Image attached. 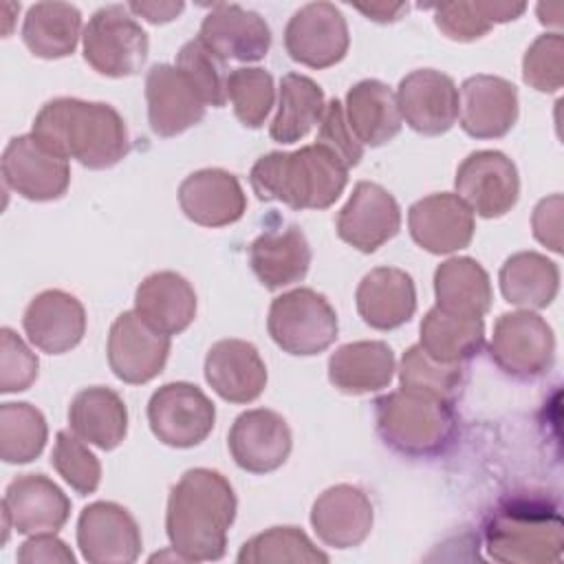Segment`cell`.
Listing matches in <instances>:
<instances>
[{"label":"cell","instance_id":"6da1fadb","mask_svg":"<svg viewBox=\"0 0 564 564\" xmlns=\"http://www.w3.org/2000/svg\"><path fill=\"white\" fill-rule=\"evenodd\" d=\"M231 482L216 469H187L172 487L165 531L183 562H214L227 551V531L236 518Z\"/></svg>","mask_w":564,"mask_h":564},{"label":"cell","instance_id":"7a4b0ae2","mask_svg":"<svg viewBox=\"0 0 564 564\" xmlns=\"http://www.w3.org/2000/svg\"><path fill=\"white\" fill-rule=\"evenodd\" d=\"M31 134L53 154L88 170H108L130 150L123 117L104 101L55 97L33 119Z\"/></svg>","mask_w":564,"mask_h":564},{"label":"cell","instance_id":"3957f363","mask_svg":"<svg viewBox=\"0 0 564 564\" xmlns=\"http://www.w3.org/2000/svg\"><path fill=\"white\" fill-rule=\"evenodd\" d=\"M249 183L260 200H280L291 209H326L344 192L348 167L324 145L260 156Z\"/></svg>","mask_w":564,"mask_h":564},{"label":"cell","instance_id":"277c9868","mask_svg":"<svg viewBox=\"0 0 564 564\" xmlns=\"http://www.w3.org/2000/svg\"><path fill=\"white\" fill-rule=\"evenodd\" d=\"M485 549L505 564L557 562L564 524L555 505L535 496H516L498 505L485 522Z\"/></svg>","mask_w":564,"mask_h":564},{"label":"cell","instance_id":"5b68a950","mask_svg":"<svg viewBox=\"0 0 564 564\" xmlns=\"http://www.w3.org/2000/svg\"><path fill=\"white\" fill-rule=\"evenodd\" d=\"M377 432L388 447L412 458L443 454L456 436V412L452 399L394 390L375 401Z\"/></svg>","mask_w":564,"mask_h":564},{"label":"cell","instance_id":"8992f818","mask_svg":"<svg viewBox=\"0 0 564 564\" xmlns=\"http://www.w3.org/2000/svg\"><path fill=\"white\" fill-rule=\"evenodd\" d=\"M337 313L326 295L300 286L278 295L269 306L267 330L289 355L311 357L337 339Z\"/></svg>","mask_w":564,"mask_h":564},{"label":"cell","instance_id":"52a82bcc","mask_svg":"<svg viewBox=\"0 0 564 564\" xmlns=\"http://www.w3.org/2000/svg\"><path fill=\"white\" fill-rule=\"evenodd\" d=\"M84 59L106 77L137 75L148 59V33L130 13L128 4L97 9L82 33Z\"/></svg>","mask_w":564,"mask_h":564},{"label":"cell","instance_id":"ba28073f","mask_svg":"<svg viewBox=\"0 0 564 564\" xmlns=\"http://www.w3.org/2000/svg\"><path fill=\"white\" fill-rule=\"evenodd\" d=\"M494 364L513 379H538L553 366V328L533 311L502 313L489 341Z\"/></svg>","mask_w":564,"mask_h":564},{"label":"cell","instance_id":"9c48e42d","mask_svg":"<svg viewBox=\"0 0 564 564\" xmlns=\"http://www.w3.org/2000/svg\"><path fill=\"white\" fill-rule=\"evenodd\" d=\"M148 423L163 445L187 449L200 445L212 434L216 408L198 386L172 381L152 392Z\"/></svg>","mask_w":564,"mask_h":564},{"label":"cell","instance_id":"30bf717a","mask_svg":"<svg viewBox=\"0 0 564 564\" xmlns=\"http://www.w3.org/2000/svg\"><path fill=\"white\" fill-rule=\"evenodd\" d=\"M350 35L341 11L333 2H308L286 22L284 48L308 68H328L348 53Z\"/></svg>","mask_w":564,"mask_h":564},{"label":"cell","instance_id":"8fae6325","mask_svg":"<svg viewBox=\"0 0 564 564\" xmlns=\"http://www.w3.org/2000/svg\"><path fill=\"white\" fill-rule=\"evenodd\" d=\"M456 194L482 218H500L518 203L516 163L500 150L471 152L456 170Z\"/></svg>","mask_w":564,"mask_h":564},{"label":"cell","instance_id":"7c38bea8","mask_svg":"<svg viewBox=\"0 0 564 564\" xmlns=\"http://www.w3.org/2000/svg\"><path fill=\"white\" fill-rule=\"evenodd\" d=\"M108 366L123 383L152 381L167 361L170 335L150 326L137 311H123L110 326Z\"/></svg>","mask_w":564,"mask_h":564},{"label":"cell","instance_id":"4fadbf2b","mask_svg":"<svg viewBox=\"0 0 564 564\" xmlns=\"http://www.w3.org/2000/svg\"><path fill=\"white\" fill-rule=\"evenodd\" d=\"M2 178L22 198L46 203L66 194L70 165L66 159L46 150L33 134H20L2 152Z\"/></svg>","mask_w":564,"mask_h":564},{"label":"cell","instance_id":"5bb4252c","mask_svg":"<svg viewBox=\"0 0 564 564\" xmlns=\"http://www.w3.org/2000/svg\"><path fill=\"white\" fill-rule=\"evenodd\" d=\"M141 529L132 513L110 500H97L82 509L77 520V546L90 564H130L141 553Z\"/></svg>","mask_w":564,"mask_h":564},{"label":"cell","instance_id":"9a60e30c","mask_svg":"<svg viewBox=\"0 0 564 564\" xmlns=\"http://www.w3.org/2000/svg\"><path fill=\"white\" fill-rule=\"evenodd\" d=\"M401 229L397 198L372 181H359L337 214V236L361 253H372Z\"/></svg>","mask_w":564,"mask_h":564},{"label":"cell","instance_id":"2e32d148","mask_svg":"<svg viewBox=\"0 0 564 564\" xmlns=\"http://www.w3.org/2000/svg\"><path fill=\"white\" fill-rule=\"evenodd\" d=\"M401 119L419 134H445L458 119V88L454 79L434 68L408 73L397 88Z\"/></svg>","mask_w":564,"mask_h":564},{"label":"cell","instance_id":"e0dca14e","mask_svg":"<svg viewBox=\"0 0 564 564\" xmlns=\"http://www.w3.org/2000/svg\"><path fill=\"white\" fill-rule=\"evenodd\" d=\"M227 445L240 469L249 474H269L286 463L293 438L289 423L278 412L256 408L236 416Z\"/></svg>","mask_w":564,"mask_h":564},{"label":"cell","instance_id":"ac0fdd59","mask_svg":"<svg viewBox=\"0 0 564 564\" xmlns=\"http://www.w3.org/2000/svg\"><path fill=\"white\" fill-rule=\"evenodd\" d=\"M148 121L154 134L176 137L205 117V99L189 77L172 64H154L145 75Z\"/></svg>","mask_w":564,"mask_h":564},{"label":"cell","instance_id":"d6986e66","mask_svg":"<svg viewBox=\"0 0 564 564\" xmlns=\"http://www.w3.org/2000/svg\"><path fill=\"white\" fill-rule=\"evenodd\" d=\"M412 240L436 256L465 249L474 238V212L452 192L430 194L408 209Z\"/></svg>","mask_w":564,"mask_h":564},{"label":"cell","instance_id":"ffe728a7","mask_svg":"<svg viewBox=\"0 0 564 564\" xmlns=\"http://www.w3.org/2000/svg\"><path fill=\"white\" fill-rule=\"evenodd\" d=\"M460 128L474 139H500L518 121V90L498 75H471L458 95Z\"/></svg>","mask_w":564,"mask_h":564},{"label":"cell","instance_id":"44dd1931","mask_svg":"<svg viewBox=\"0 0 564 564\" xmlns=\"http://www.w3.org/2000/svg\"><path fill=\"white\" fill-rule=\"evenodd\" d=\"M22 328L37 350L64 355L82 341L86 333V311L75 295L62 289H46L24 308Z\"/></svg>","mask_w":564,"mask_h":564},{"label":"cell","instance_id":"7402d4cb","mask_svg":"<svg viewBox=\"0 0 564 564\" xmlns=\"http://www.w3.org/2000/svg\"><path fill=\"white\" fill-rule=\"evenodd\" d=\"M2 511L18 533H57L70 516V500L48 476L22 474L7 485Z\"/></svg>","mask_w":564,"mask_h":564},{"label":"cell","instance_id":"603a6c76","mask_svg":"<svg viewBox=\"0 0 564 564\" xmlns=\"http://www.w3.org/2000/svg\"><path fill=\"white\" fill-rule=\"evenodd\" d=\"M178 205L200 227H225L242 218L247 196L238 176L220 167H205L183 178L178 185Z\"/></svg>","mask_w":564,"mask_h":564},{"label":"cell","instance_id":"cb8c5ba5","mask_svg":"<svg viewBox=\"0 0 564 564\" xmlns=\"http://www.w3.org/2000/svg\"><path fill=\"white\" fill-rule=\"evenodd\" d=\"M198 37L225 62H260L271 48L264 18L240 4H214L200 22Z\"/></svg>","mask_w":564,"mask_h":564},{"label":"cell","instance_id":"d4e9b609","mask_svg":"<svg viewBox=\"0 0 564 564\" xmlns=\"http://www.w3.org/2000/svg\"><path fill=\"white\" fill-rule=\"evenodd\" d=\"M375 511L370 498L355 485H333L317 496L311 509V524L326 546H359L372 529Z\"/></svg>","mask_w":564,"mask_h":564},{"label":"cell","instance_id":"484cf974","mask_svg":"<svg viewBox=\"0 0 564 564\" xmlns=\"http://www.w3.org/2000/svg\"><path fill=\"white\" fill-rule=\"evenodd\" d=\"M205 381L229 403H251L267 386V366L245 339H220L205 357Z\"/></svg>","mask_w":564,"mask_h":564},{"label":"cell","instance_id":"4316f807","mask_svg":"<svg viewBox=\"0 0 564 564\" xmlns=\"http://www.w3.org/2000/svg\"><path fill=\"white\" fill-rule=\"evenodd\" d=\"M355 304L370 328L394 330L410 322L416 311L414 280L403 269L377 267L361 278Z\"/></svg>","mask_w":564,"mask_h":564},{"label":"cell","instance_id":"83f0119b","mask_svg":"<svg viewBox=\"0 0 564 564\" xmlns=\"http://www.w3.org/2000/svg\"><path fill=\"white\" fill-rule=\"evenodd\" d=\"M249 262L262 286L278 291L304 280L311 267V245L295 225L269 229L251 242Z\"/></svg>","mask_w":564,"mask_h":564},{"label":"cell","instance_id":"f1b7e54d","mask_svg":"<svg viewBox=\"0 0 564 564\" xmlns=\"http://www.w3.org/2000/svg\"><path fill=\"white\" fill-rule=\"evenodd\" d=\"M134 311L165 335L183 333L196 317V291L176 271L150 273L134 293Z\"/></svg>","mask_w":564,"mask_h":564},{"label":"cell","instance_id":"f546056e","mask_svg":"<svg viewBox=\"0 0 564 564\" xmlns=\"http://www.w3.org/2000/svg\"><path fill=\"white\" fill-rule=\"evenodd\" d=\"M394 370L392 348L377 339L344 344L328 359V381L346 394L379 392L390 386Z\"/></svg>","mask_w":564,"mask_h":564},{"label":"cell","instance_id":"4dcf8cb0","mask_svg":"<svg viewBox=\"0 0 564 564\" xmlns=\"http://www.w3.org/2000/svg\"><path fill=\"white\" fill-rule=\"evenodd\" d=\"M346 121L361 145L379 148L401 132L397 95L379 79H361L346 93Z\"/></svg>","mask_w":564,"mask_h":564},{"label":"cell","instance_id":"1f68e13d","mask_svg":"<svg viewBox=\"0 0 564 564\" xmlns=\"http://www.w3.org/2000/svg\"><path fill=\"white\" fill-rule=\"evenodd\" d=\"M68 425L86 443L99 449H115L128 432V408L119 392L90 386L79 390L68 405Z\"/></svg>","mask_w":564,"mask_h":564},{"label":"cell","instance_id":"d6a6232c","mask_svg":"<svg viewBox=\"0 0 564 564\" xmlns=\"http://www.w3.org/2000/svg\"><path fill=\"white\" fill-rule=\"evenodd\" d=\"M434 295L441 311L460 317H482L494 300L489 273L467 256L449 258L436 267Z\"/></svg>","mask_w":564,"mask_h":564},{"label":"cell","instance_id":"836d02e7","mask_svg":"<svg viewBox=\"0 0 564 564\" xmlns=\"http://www.w3.org/2000/svg\"><path fill=\"white\" fill-rule=\"evenodd\" d=\"M498 282L509 304L538 311L555 300L560 291V269L538 251H518L500 267Z\"/></svg>","mask_w":564,"mask_h":564},{"label":"cell","instance_id":"e575fe53","mask_svg":"<svg viewBox=\"0 0 564 564\" xmlns=\"http://www.w3.org/2000/svg\"><path fill=\"white\" fill-rule=\"evenodd\" d=\"M82 33V13L68 2H35L29 7L22 24L26 48L42 59L70 55Z\"/></svg>","mask_w":564,"mask_h":564},{"label":"cell","instance_id":"d590c367","mask_svg":"<svg viewBox=\"0 0 564 564\" xmlns=\"http://www.w3.org/2000/svg\"><path fill=\"white\" fill-rule=\"evenodd\" d=\"M326 101L317 82L300 73H286L280 79L278 112L269 126V134L278 143H295L319 123Z\"/></svg>","mask_w":564,"mask_h":564},{"label":"cell","instance_id":"8d00e7d4","mask_svg":"<svg viewBox=\"0 0 564 564\" xmlns=\"http://www.w3.org/2000/svg\"><path fill=\"white\" fill-rule=\"evenodd\" d=\"M485 344L482 317H460L430 308L421 322L419 346L441 364H463L480 352Z\"/></svg>","mask_w":564,"mask_h":564},{"label":"cell","instance_id":"74e56055","mask_svg":"<svg viewBox=\"0 0 564 564\" xmlns=\"http://www.w3.org/2000/svg\"><path fill=\"white\" fill-rule=\"evenodd\" d=\"M524 2H445L434 9V22L449 40L474 42L498 22L518 20Z\"/></svg>","mask_w":564,"mask_h":564},{"label":"cell","instance_id":"f35d334b","mask_svg":"<svg viewBox=\"0 0 564 564\" xmlns=\"http://www.w3.org/2000/svg\"><path fill=\"white\" fill-rule=\"evenodd\" d=\"M44 414L24 401L0 405V458L11 465L31 463L46 445Z\"/></svg>","mask_w":564,"mask_h":564},{"label":"cell","instance_id":"ab89813d","mask_svg":"<svg viewBox=\"0 0 564 564\" xmlns=\"http://www.w3.org/2000/svg\"><path fill=\"white\" fill-rule=\"evenodd\" d=\"M240 564H280V562H328L311 538L297 527H271L247 540L238 553Z\"/></svg>","mask_w":564,"mask_h":564},{"label":"cell","instance_id":"60d3db41","mask_svg":"<svg viewBox=\"0 0 564 564\" xmlns=\"http://www.w3.org/2000/svg\"><path fill=\"white\" fill-rule=\"evenodd\" d=\"M227 99L238 121L247 128H260L275 101V86L269 70L258 66L234 68L227 77Z\"/></svg>","mask_w":564,"mask_h":564},{"label":"cell","instance_id":"b9f144b4","mask_svg":"<svg viewBox=\"0 0 564 564\" xmlns=\"http://www.w3.org/2000/svg\"><path fill=\"white\" fill-rule=\"evenodd\" d=\"M399 383L405 390L452 399L463 383V364H441L414 344L401 357Z\"/></svg>","mask_w":564,"mask_h":564},{"label":"cell","instance_id":"7bdbcfd3","mask_svg":"<svg viewBox=\"0 0 564 564\" xmlns=\"http://www.w3.org/2000/svg\"><path fill=\"white\" fill-rule=\"evenodd\" d=\"M174 66L189 77L207 106L223 108L227 104L229 73L225 59L214 53L200 37H194L181 46Z\"/></svg>","mask_w":564,"mask_h":564},{"label":"cell","instance_id":"ee69618b","mask_svg":"<svg viewBox=\"0 0 564 564\" xmlns=\"http://www.w3.org/2000/svg\"><path fill=\"white\" fill-rule=\"evenodd\" d=\"M51 463L55 471L79 494L88 496L97 491L101 482V465L75 432H57Z\"/></svg>","mask_w":564,"mask_h":564},{"label":"cell","instance_id":"f6af8a7d","mask_svg":"<svg viewBox=\"0 0 564 564\" xmlns=\"http://www.w3.org/2000/svg\"><path fill=\"white\" fill-rule=\"evenodd\" d=\"M522 79L540 93H555L564 84V37L544 33L533 40L522 57Z\"/></svg>","mask_w":564,"mask_h":564},{"label":"cell","instance_id":"bcb514c9","mask_svg":"<svg viewBox=\"0 0 564 564\" xmlns=\"http://www.w3.org/2000/svg\"><path fill=\"white\" fill-rule=\"evenodd\" d=\"M35 352L9 326L0 330V392H24L37 379Z\"/></svg>","mask_w":564,"mask_h":564},{"label":"cell","instance_id":"7dc6e473","mask_svg":"<svg viewBox=\"0 0 564 564\" xmlns=\"http://www.w3.org/2000/svg\"><path fill=\"white\" fill-rule=\"evenodd\" d=\"M315 143L330 150L348 170L355 167L361 161L364 145L352 134V130L346 121V115H344V106H341L339 99H330L326 104L324 115L319 119V130H317V141Z\"/></svg>","mask_w":564,"mask_h":564},{"label":"cell","instance_id":"c3c4849f","mask_svg":"<svg viewBox=\"0 0 564 564\" xmlns=\"http://www.w3.org/2000/svg\"><path fill=\"white\" fill-rule=\"evenodd\" d=\"M533 236L551 251H562V194L542 198L533 209Z\"/></svg>","mask_w":564,"mask_h":564},{"label":"cell","instance_id":"681fc988","mask_svg":"<svg viewBox=\"0 0 564 564\" xmlns=\"http://www.w3.org/2000/svg\"><path fill=\"white\" fill-rule=\"evenodd\" d=\"M18 562H24V564H33V562H64V564H73L75 555L66 546V542L55 538V533H35L26 542L20 544Z\"/></svg>","mask_w":564,"mask_h":564},{"label":"cell","instance_id":"f907efd6","mask_svg":"<svg viewBox=\"0 0 564 564\" xmlns=\"http://www.w3.org/2000/svg\"><path fill=\"white\" fill-rule=\"evenodd\" d=\"M132 15H139L152 24H165L176 20L185 4L183 2H128Z\"/></svg>","mask_w":564,"mask_h":564},{"label":"cell","instance_id":"816d5d0a","mask_svg":"<svg viewBox=\"0 0 564 564\" xmlns=\"http://www.w3.org/2000/svg\"><path fill=\"white\" fill-rule=\"evenodd\" d=\"M357 11H361L368 20H375V22H394L399 20L405 11H408V4H357L355 7Z\"/></svg>","mask_w":564,"mask_h":564}]
</instances>
